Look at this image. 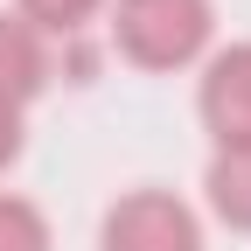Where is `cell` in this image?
<instances>
[{
    "label": "cell",
    "mask_w": 251,
    "mask_h": 251,
    "mask_svg": "<svg viewBox=\"0 0 251 251\" xmlns=\"http://www.w3.org/2000/svg\"><path fill=\"white\" fill-rule=\"evenodd\" d=\"M98 251H202V216L175 188H133L105 209Z\"/></svg>",
    "instance_id": "2"
},
{
    "label": "cell",
    "mask_w": 251,
    "mask_h": 251,
    "mask_svg": "<svg viewBox=\"0 0 251 251\" xmlns=\"http://www.w3.org/2000/svg\"><path fill=\"white\" fill-rule=\"evenodd\" d=\"M0 251H49V216L7 188H0Z\"/></svg>",
    "instance_id": "6"
},
{
    "label": "cell",
    "mask_w": 251,
    "mask_h": 251,
    "mask_svg": "<svg viewBox=\"0 0 251 251\" xmlns=\"http://www.w3.org/2000/svg\"><path fill=\"white\" fill-rule=\"evenodd\" d=\"M196 112L216 147H251V42H230L202 63Z\"/></svg>",
    "instance_id": "3"
},
{
    "label": "cell",
    "mask_w": 251,
    "mask_h": 251,
    "mask_svg": "<svg viewBox=\"0 0 251 251\" xmlns=\"http://www.w3.org/2000/svg\"><path fill=\"white\" fill-rule=\"evenodd\" d=\"M105 7H112L119 56L140 70H188L216 35L209 0H105Z\"/></svg>",
    "instance_id": "1"
},
{
    "label": "cell",
    "mask_w": 251,
    "mask_h": 251,
    "mask_svg": "<svg viewBox=\"0 0 251 251\" xmlns=\"http://www.w3.org/2000/svg\"><path fill=\"white\" fill-rule=\"evenodd\" d=\"M98 7H105V0H14V14L35 28V35H77Z\"/></svg>",
    "instance_id": "7"
},
{
    "label": "cell",
    "mask_w": 251,
    "mask_h": 251,
    "mask_svg": "<svg viewBox=\"0 0 251 251\" xmlns=\"http://www.w3.org/2000/svg\"><path fill=\"white\" fill-rule=\"evenodd\" d=\"M42 84H49V35H35L21 14L0 7V98L28 105Z\"/></svg>",
    "instance_id": "4"
},
{
    "label": "cell",
    "mask_w": 251,
    "mask_h": 251,
    "mask_svg": "<svg viewBox=\"0 0 251 251\" xmlns=\"http://www.w3.org/2000/svg\"><path fill=\"white\" fill-rule=\"evenodd\" d=\"M202 196H209V209H216V224L251 230V147H216V153H209Z\"/></svg>",
    "instance_id": "5"
},
{
    "label": "cell",
    "mask_w": 251,
    "mask_h": 251,
    "mask_svg": "<svg viewBox=\"0 0 251 251\" xmlns=\"http://www.w3.org/2000/svg\"><path fill=\"white\" fill-rule=\"evenodd\" d=\"M14 153H21V105L0 98V168H14Z\"/></svg>",
    "instance_id": "8"
}]
</instances>
